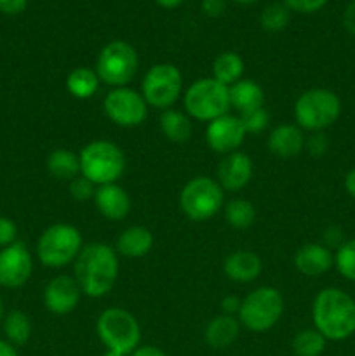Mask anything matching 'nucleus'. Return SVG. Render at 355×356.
<instances>
[{"label":"nucleus","instance_id":"obj_1","mask_svg":"<svg viewBox=\"0 0 355 356\" xmlns=\"http://www.w3.org/2000/svg\"><path fill=\"white\" fill-rule=\"evenodd\" d=\"M120 263L113 247L103 242L87 243L73 261V278L87 298L100 299L110 294L117 282Z\"/></svg>","mask_w":355,"mask_h":356},{"label":"nucleus","instance_id":"obj_2","mask_svg":"<svg viewBox=\"0 0 355 356\" xmlns=\"http://www.w3.org/2000/svg\"><path fill=\"white\" fill-rule=\"evenodd\" d=\"M313 329L327 341H345L355 334V299L338 287H326L312 305Z\"/></svg>","mask_w":355,"mask_h":356},{"label":"nucleus","instance_id":"obj_3","mask_svg":"<svg viewBox=\"0 0 355 356\" xmlns=\"http://www.w3.org/2000/svg\"><path fill=\"white\" fill-rule=\"evenodd\" d=\"M80 174L96 186L117 183L125 170V155L120 146L104 139L90 141L80 149Z\"/></svg>","mask_w":355,"mask_h":356},{"label":"nucleus","instance_id":"obj_4","mask_svg":"<svg viewBox=\"0 0 355 356\" xmlns=\"http://www.w3.org/2000/svg\"><path fill=\"white\" fill-rule=\"evenodd\" d=\"M341 115V99L336 92L313 87L298 96L294 103V120L301 131L324 132Z\"/></svg>","mask_w":355,"mask_h":356},{"label":"nucleus","instance_id":"obj_5","mask_svg":"<svg viewBox=\"0 0 355 356\" xmlns=\"http://www.w3.org/2000/svg\"><path fill=\"white\" fill-rule=\"evenodd\" d=\"M282 315H284V296L275 287L261 285L242 299L237 318L247 330L261 334L274 329Z\"/></svg>","mask_w":355,"mask_h":356},{"label":"nucleus","instance_id":"obj_6","mask_svg":"<svg viewBox=\"0 0 355 356\" xmlns=\"http://www.w3.org/2000/svg\"><path fill=\"white\" fill-rule=\"evenodd\" d=\"M184 113L191 120L212 122L230 113L228 87L212 76L198 79L183 94Z\"/></svg>","mask_w":355,"mask_h":356},{"label":"nucleus","instance_id":"obj_7","mask_svg":"<svg viewBox=\"0 0 355 356\" xmlns=\"http://www.w3.org/2000/svg\"><path fill=\"white\" fill-rule=\"evenodd\" d=\"M84 247L82 233L72 225L56 222L45 228L37 240V257L45 268L59 270L77 259Z\"/></svg>","mask_w":355,"mask_h":356},{"label":"nucleus","instance_id":"obj_8","mask_svg":"<svg viewBox=\"0 0 355 356\" xmlns=\"http://www.w3.org/2000/svg\"><path fill=\"white\" fill-rule=\"evenodd\" d=\"M96 334L106 350L131 355L141 343V327L131 312L106 308L96 320Z\"/></svg>","mask_w":355,"mask_h":356},{"label":"nucleus","instance_id":"obj_9","mask_svg":"<svg viewBox=\"0 0 355 356\" xmlns=\"http://www.w3.org/2000/svg\"><path fill=\"white\" fill-rule=\"evenodd\" d=\"M225 191L214 177L197 176L188 181L180 193V207L194 222H204L214 218L223 207Z\"/></svg>","mask_w":355,"mask_h":356},{"label":"nucleus","instance_id":"obj_10","mask_svg":"<svg viewBox=\"0 0 355 356\" xmlns=\"http://www.w3.org/2000/svg\"><path fill=\"white\" fill-rule=\"evenodd\" d=\"M138 52L129 42L111 40L97 54L94 70L101 82L115 89L127 87L138 73Z\"/></svg>","mask_w":355,"mask_h":356},{"label":"nucleus","instance_id":"obj_11","mask_svg":"<svg viewBox=\"0 0 355 356\" xmlns=\"http://www.w3.org/2000/svg\"><path fill=\"white\" fill-rule=\"evenodd\" d=\"M183 92V75L173 63H157L141 82V96L146 104L157 110H169Z\"/></svg>","mask_w":355,"mask_h":356},{"label":"nucleus","instance_id":"obj_12","mask_svg":"<svg viewBox=\"0 0 355 356\" xmlns=\"http://www.w3.org/2000/svg\"><path fill=\"white\" fill-rule=\"evenodd\" d=\"M104 115L118 127H138L146 120L148 104L141 92L131 87H115L103 99Z\"/></svg>","mask_w":355,"mask_h":356},{"label":"nucleus","instance_id":"obj_13","mask_svg":"<svg viewBox=\"0 0 355 356\" xmlns=\"http://www.w3.org/2000/svg\"><path fill=\"white\" fill-rule=\"evenodd\" d=\"M246 136L247 132L239 115L226 113L216 120L209 122L207 127H205V143L212 152L223 156L239 152Z\"/></svg>","mask_w":355,"mask_h":356},{"label":"nucleus","instance_id":"obj_14","mask_svg":"<svg viewBox=\"0 0 355 356\" xmlns=\"http://www.w3.org/2000/svg\"><path fill=\"white\" fill-rule=\"evenodd\" d=\"M33 271V257L23 242H14L0 250V285L6 289H19L30 280Z\"/></svg>","mask_w":355,"mask_h":356},{"label":"nucleus","instance_id":"obj_15","mask_svg":"<svg viewBox=\"0 0 355 356\" xmlns=\"http://www.w3.org/2000/svg\"><path fill=\"white\" fill-rule=\"evenodd\" d=\"M79 284L70 275H58L44 289V306L52 315H68L80 305L82 298Z\"/></svg>","mask_w":355,"mask_h":356},{"label":"nucleus","instance_id":"obj_16","mask_svg":"<svg viewBox=\"0 0 355 356\" xmlns=\"http://www.w3.org/2000/svg\"><path fill=\"white\" fill-rule=\"evenodd\" d=\"M253 159L244 152H233L223 156L216 169V177L223 191H240L253 179Z\"/></svg>","mask_w":355,"mask_h":356},{"label":"nucleus","instance_id":"obj_17","mask_svg":"<svg viewBox=\"0 0 355 356\" xmlns=\"http://www.w3.org/2000/svg\"><path fill=\"white\" fill-rule=\"evenodd\" d=\"M93 200L100 214L108 221H122L131 212V197L117 183L97 186Z\"/></svg>","mask_w":355,"mask_h":356},{"label":"nucleus","instance_id":"obj_18","mask_svg":"<svg viewBox=\"0 0 355 356\" xmlns=\"http://www.w3.org/2000/svg\"><path fill=\"white\" fill-rule=\"evenodd\" d=\"M294 266L305 277H320L334 266V254L324 243H305L296 250Z\"/></svg>","mask_w":355,"mask_h":356},{"label":"nucleus","instance_id":"obj_19","mask_svg":"<svg viewBox=\"0 0 355 356\" xmlns=\"http://www.w3.org/2000/svg\"><path fill=\"white\" fill-rule=\"evenodd\" d=\"M226 278L237 284H251L263 271V261L253 250H235L223 261Z\"/></svg>","mask_w":355,"mask_h":356},{"label":"nucleus","instance_id":"obj_20","mask_svg":"<svg viewBox=\"0 0 355 356\" xmlns=\"http://www.w3.org/2000/svg\"><path fill=\"white\" fill-rule=\"evenodd\" d=\"M305 136L296 124H281L270 131L267 138V146L275 156L292 159L298 156L305 148Z\"/></svg>","mask_w":355,"mask_h":356},{"label":"nucleus","instance_id":"obj_21","mask_svg":"<svg viewBox=\"0 0 355 356\" xmlns=\"http://www.w3.org/2000/svg\"><path fill=\"white\" fill-rule=\"evenodd\" d=\"M240 322L237 316L218 315L209 320L204 329V341L212 350H226L232 346L240 334Z\"/></svg>","mask_w":355,"mask_h":356},{"label":"nucleus","instance_id":"obj_22","mask_svg":"<svg viewBox=\"0 0 355 356\" xmlns=\"http://www.w3.org/2000/svg\"><path fill=\"white\" fill-rule=\"evenodd\" d=\"M153 247V233L146 226H129L118 235L115 250L118 256L139 259L150 254Z\"/></svg>","mask_w":355,"mask_h":356},{"label":"nucleus","instance_id":"obj_23","mask_svg":"<svg viewBox=\"0 0 355 356\" xmlns=\"http://www.w3.org/2000/svg\"><path fill=\"white\" fill-rule=\"evenodd\" d=\"M230 106L235 108L239 115L265 106V90L256 80L240 79L228 87Z\"/></svg>","mask_w":355,"mask_h":356},{"label":"nucleus","instance_id":"obj_24","mask_svg":"<svg viewBox=\"0 0 355 356\" xmlns=\"http://www.w3.org/2000/svg\"><path fill=\"white\" fill-rule=\"evenodd\" d=\"M159 125L162 134L166 136L169 141L178 143H187L188 139L191 138V132H194V124H191V118L188 117L184 111L180 110H164L160 113L159 118Z\"/></svg>","mask_w":355,"mask_h":356},{"label":"nucleus","instance_id":"obj_25","mask_svg":"<svg viewBox=\"0 0 355 356\" xmlns=\"http://www.w3.org/2000/svg\"><path fill=\"white\" fill-rule=\"evenodd\" d=\"M47 170L52 177L61 181H72L80 176V159L79 153L73 149L58 148L49 153Z\"/></svg>","mask_w":355,"mask_h":356},{"label":"nucleus","instance_id":"obj_26","mask_svg":"<svg viewBox=\"0 0 355 356\" xmlns=\"http://www.w3.org/2000/svg\"><path fill=\"white\" fill-rule=\"evenodd\" d=\"M100 76H97L96 70L89 68V66H79V68L72 70L66 76V89L77 99H89L100 89Z\"/></svg>","mask_w":355,"mask_h":356},{"label":"nucleus","instance_id":"obj_27","mask_svg":"<svg viewBox=\"0 0 355 356\" xmlns=\"http://www.w3.org/2000/svg\"><path fill=\"white\" fill-rule=\"evenodd\" d=\"M244 75V59L242 56L233 51L221 52L212 63V79L221 82L223 86L230 87L239 82Z\"/></svg>","mask_w":355,"mask_h":356},{"label":"nucleus","instance_id":"obj_28","mask_svg":"<svg viewBox=\"0 0 355 356\" xmlns=\"http://www.w3.org/2000/svg\"><path fill=\"white\" fill-rule=\"evenodd\" d=\"M223 214L228 226L235 229H247L256 221V207L246 198H233L223 205Z\"/></svg>","mask_w":355,"mask_h":356},{"label":"nucleus","instance_id":"obj_29","mask_svg":"<svg viewBox=\"0 0 355 356\" xmlns=\"http://www.w3.org/2000/svg\"><path fill=\"white\" fill-rule=\"evenodd\" d=\"M3 334L14 346H24L31 337V322L26 313L14 309L3 318Z\"/></svg>","mask_w":355,"mask_h":356},{"label":"nucleus","instance_id":"obj_30","mask_svg":"<svg viewBox=\"0 0 355 356\" xmlns=\"http://www.w3.org/2000/svg\"><path fill=\"white\" fill-rule=\"evenodd\" d=\"M294 356H320L326 351L327 339L317 329H303L292 337Z\"/></svg>","mask_w":355,"mask_h":356},{"label":"nucleus","instance_id":"obj_31","mask_svg":"<svg viewBox=\"0 0 355 356\" xmlns=\"http://www.w3.org/2000/svg\"><path fill=\"white\" fill-rule=\"evenodd\" d=\"M289 19H291V10L284 3H270V6L265 7L260 16L261 26L270 33L284 30L289 24Z\"/></svg>","mask_w":355,"mask_h":356},{"label":"nucleus","instance_id":"obj_32","mask_svg":"<svg viewBox=\"0 0 355 356\" xmlns=\"http://www.w3.org/2000/svg\"><path fill=\"white\" fill-rule=\"evenodd\" d=\"M334 266L347 280L355 282V238L345 240L334 254Z\"/></svg>","mask_w":355,"mask_h":356},{"label":"nucleus","instance_id":"obj_33","mask_svg":"<svg viewBox=\"0 0 355 356\" xmlns=\"http://www.w3.org/2000/svg\"><path fill=\"white\" fill-rule=\"evenodd\" d=\"M239 117L242 120V125L247 134L263 132L268 127V124H270V113H268V110L265 106L256 108L253 111H247V113L239 115Z\"/></svg>","mask_w":355,"mask_h":356},{"label":"nucleus","instance_id":"obj_34","mask_svg":"<svg viewBox=\"0 0 355 356\" xmlns=\"http://www.w3.org/2000/svg\"><path fill=\"white\" fill-rule=\"evenodd\" d=\"M96 184L90 183L87 177H84L82 174L77 176L75 179L70 181V195H72L73 200L77 202H86L94 198V193H96Z\"/></svg>","mask_w":355,"mask_h":356},{"label":"nucleus","instance_id":"obj_35","mask_svg":"<svg viewBox=\"0 0 355 356\" xmlns=\"http://www.w3.org/2000/svg\"><path fill=\"white\" fill-rule=\"evenodd\" d=\"M285 7L292 13L299 14H312L322 9L327 3V0H282Z\"/></svg>","mask_w":355,"mask_h":356},{"label":"nucleus","instance_id":"obj_36","mask_svg":"<svg viewBox=\"0 0 355 356\" xmlns=\"http://www.w3.org/2000/svg\"><path fill=\"white\" fill-rule=\"evenodd\" d=\"M17 226L10 218L0 216V250L17 242Z\"/></svg>","mask_w":355,"mask_h":356},{"label":"nucleus","instance_id":"obj_37","mask_svg":"<svg viewBox=\"0 0 355 356\" xmlns=\"http://www.w3.org/2000/svg\"><path fill=\"white\" fill-rule=\"evenodd\" d=\"M305 148L312 156H322L329 148V139L324 132H312V136L305 141Z\"/></svg>","mask_w":355,"mask_h":356},{"label":"nucleus","instance_id":"obj_38","mask_svg":"<svg viewBox=\"0 0 355 356\" xmlns=\"http://www.w3.org/2000/svg\"><path fill=\"white\" fill-rule=\"evenodd\" d=\"M200 9L205 16L219 17L226 9V0H200Z\"/></svg>","mask_w":355,"mask_h":356},{"label":"nucleus","instance_id":"obj_39","mask_svg":"<svg viewBox=\"0 0 355 356\" xmlns=\"http://www.w3.org/2000/svg\"><path fill=\"white\" fill-rule=\"evenodd\" d=\"M343 242V232H341V228H338V226H331V228H327L326 232H324V245H326L327 249H338Z\"/></svg>","mask_w":355,"mask_h":356},{"label":"nucleus","instance_id":"obj_40","mask_svg":"<svg viewBox=\"0 0 355 356\" xmlns=\"http://www.w3.org/2000/svg\"><path fill=\"white\" fill-rule=\"evenodd\" d=\"M28 6V0H0V13L9 14V16H16V14L23 13Z\"/></svg>","mask_w":355,"mask_h":356},{"label":"nucleus","instance_id":"obj_41","mask_svg":"<svg viewBox=\"0 0 355 356\" xmlns=\"http://www.w3.org/2000/svg\"><path fill=\"white\" fill-rule=\"evenodd\" d=\"M240 302H242V299L235 298V296H226V298H223L221 299L223 315H230V316L239 315Z\"/></svg>","mask_w":355,"mask_h":356},{"label":"nucleus","instance_id":"obj_42","mask_svg":"<svg viewBox=\"0 0 355 356\" xmlns=\"http://www.w3.org/2000/svg\"><path fill=\"white\" fill-rule=\"evenodd\" d=\"M343 24L348 33L355 35V0H352L343 13Z\"/></svg>","mask_w":355,"mask_h":356},{"label":"nucleus","instance_id":"obj_43","mask_svg":"<svg viewBox=\"0 0 355 356\" xmlns=\"http://www.w3.org/2000/svg\"><path fill=\"white\" fill-rule=\"evenodd\" d=\"M129 356H167V355L166 351L160 350L159 346H153V344H145V346H141V344H139V346L136 348V350Z\"/></svg>","mask_w":355,"mask_h":356},{"label":"nucleus","instance_id":"obj_44","mask_svg":"<svg viewBox=\"0 0 355 356\" xmlns=\"http://www.w3.org/2000/svg\"><path fill=\"white\" fill-rule=\"evenodd\" d=\"M345 190L350 197L355 198V167L348 170L347 176H345Z\"/></svg>","mask_w":355,"mask_h":356},{"label":"nucleus","instance_id":"obj_45","mask_svg":"<svg viewBox=\"0 0 355 356\" xmlns=\"http://www.w3.org/2000/svg\"><path fill=\"white\" fill-rule=\"evenodd\" d=\"M0 356H19L14 344H10L9 341L0 339Z\"/></svg>","mask_w":355,"mask_h":356},{"label":"nucleus","instance_id":"obj_46","mask_svg":"<svg viewBox=\"0 0 355 356\" xmlns=\"http://www.w3.org/2000/svg\"><path fill=\"white\" fill-rule=\"evenodd\" d=\"M157 6H160L162 9H176L180 7L184 0H155Z\"/></svg>","mask_w":355,"mask_h":356},{"label":"nucleus","instance_id":"obj_47","mask_svg":"<svg viewBox=\"0 0 355 356\" xmlns=\"http://www.w3.org/2000/svg\"><path fill=\"white\" fill-rule=\"evenodd\" d=\"M232 2L239 3V6H251V3H256L258 0H232Z\"/></svg>","mask_w":355,"mask_h":356},{"label":"nucleus","instance_id":"obj_48","mask_svg":"<svg viewBox=\"0 0 355 356\" xmlns=\"http://www.w3.org/2000/svg\"><path fill=\"white\" fill-rule=\"evenodd\" d=\"M101 356H129V355H124V353H118V351H111V350H106Z\"/></svg>","mask_w":355,"mask_h":356},{"label":"nucleus","instance_id":"obj_49","mask_svg":"<svg viewBox=\"0 0 355 356\" xmlns=\"http://www.w3.org/2000/svg\"><path fill=\"white\" fill-rule=\"evenodd\" d=\"M0 318H3V305H2V299H0Z\"/></svg>","mask_w":355,"mask_h":356}]
</instances>
